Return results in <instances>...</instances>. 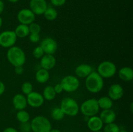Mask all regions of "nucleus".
<instances>
[{"label":"nucleus","mask_w":133,"mask_h":132,"mask_svg":"<svg viewBox=\"0 0 133 132\" xmlns=\"http://www.w3.org/2000/svg\"><path fill=\"white\" fill-rule=\"evenodd\" d=\"M6 58L9 63L14 67L23 66L26 61V56L24 51L17 46H13L8 49Z\"/></svg>","instance_id":"f257e3e1"},{"label":"nucleus","mask_w":133,"mask_h":132,"mask_svg":"<svg viewBox=\"0 0 133 132\" xmlns=\"http://www.w3.org/2000/svg\"><path fill=\"white\" fill-rule=\"evenodd\" d=\"M104 86L103 78L96 71H92L85 80V87L87 90L92 93L101 91Z\"/></svg>","instance_id":"f03ea898"},{"label":"nucleus","mask_w":133,"mask_h":132,"mask_svg":"<svg viewBox=\"0 0 133 132\" xmlns=\"http://www.w3.org/2000/svg\"><path fill=\"white\" fill-rule=\"evenodd\" d=\"M30 124L32 132H49L52 129L49 119L42 115L33 118Z\"/></svg>","instance_id":"7ed1b4c3"},{"label":"nucleus","mask_w":133,"mask_h":132,"mask_svg":"<svg viewBox=\"0 0 133 132\" xmlns=\"http://www.w3.org/2000/svg\"><path fill=\"white\" fill-rule=\"evenodd\" d=\"M60 107L62 110L65 115L75 116L79 113V104L75 99L70 97L63 98L61 101Z\"/></svg>","instance_id":"20e7f679"},{"label":"nucleus","mask_w":133,"mask_h":132,"mask_svg":"<svg viewBox=\"0 0 133 132\" xmlns=\"http://www.w3.org/2000/svg\"><path fill=\"white\" fill-rule=\"evenodd\" d=\"M99 109L97 100L96 98H90L84 101L81 107H79V110L82 114L87 117L96 115L99 111Z\"/></svg>","instance_id":"39448f33"},{"label":"nucleus","mask_w":133,"mask_h":132,"mask_svg":"<svg viewBox=\"0 0 133 132\" xmlns=\"http://www.w3.org/2000/svg\"><path fill=\"white\" fill-rule=\"evenodd\" d=\"M117 68L116 65L110 61H103L97 67V73L103 78H110L116 75Z\"/></svg>","instance_id":"423d86ee"},{"label":"nucleus","mask_w":133,"mask_h":132,"mask_svg":"<svg viewBox=\"0 0 133 132\" xmlns=\"http://www.w3.org/2000/svg\"><path fill=\"white\" fill-rule=\"evenodd\" d=\"M63 91L68 93H72L77 90L80 82L77 77L73 75H68L64 77L61 82Z\"/></svg>","instance_id":"0eeeda50"},{"label":"nucleus","mask_w":133,"mask_h":132,"mask_svg":"<svg viewBox=\"0 0 133 132\" xmlns=\"http://www.w3.org/2000/svg\"><path fill=\"white\" fill-rule=\"evenodd\" d=\"M18 38L14 31H5L0 33V46L9 48L14 46Z\"/></svg>","instance_id":"6e6552de"},{"label":"nucleus","mask_w":133,"mask_h":132,"mask_svg":"<svg viewBox=\"0 0 133 132\" xmlns=\"http://www.w3.org/2000/svg\"><path fill=\"white\" fill-rule=\"evenodd\" d=\"M35 14L29 9H23L18 12L17 14V19L20 24L29 25L32 22H35Z\"/></svg>","instance_id":"1a4fd4ad"},{"label":"nucleus","mask_w":133,"mask_h":132,"mask_svg":"<svg viewBox=\"0 0 133 132\" xmlns=\"http://www.w3.org/2000/svg\"><path fill=\"white\" fill-rule=\"evenodd\" d=\"M40 47L46 54H53L57 52L58 49V44L57 41L52 38H44L40 43Z\"/></svg>","instance_id":"9d476101"},{"label":"nucleus","mask_w":133,"mask_h":132,"mask_svg":"<svg viewBox=\"0 0 133 132\" xmlns=\"http://www.w3.org/2000/svg\"><path fill=\"white\" fill-rule=\"evenodd\" d=\"M27 104L32 107H40L44 103V98L42 94L36 91H32L31 93L27 94Z\"/></svg>","instance_id":"9b49d317"},{"label":"nucleus","mask_w":133,"mask_h":132,"mask_svg":"<svg viewBox=\"0 0 133 132\" xmlns=\"http://www.w3.org/2000/svg\"><path fill=\"white\" fill-rule=\"evenodd\" d=\"M30 9L35 15H42L48 8L45 0H31Z\"/></svg>","instance_id":"f8f14e48"},{"label":"nucleus","mask_w":133,"mask_h":132,"mask_svg":"<svg viewBox=\"0 0 133 132\" xmlns=\"http://www.w3.org/2000/svg\"><path fill=\"white\" fill-rule=\"evenodd\" d=\"M124 94L123 87L119 84H114L110 86L108 91V97L112 100H118Z\"/></svg>","instance_id":"ddd939ff"},{"label":"nucleus","mask_w":133,"mask_h":132,"mask_svg":"<svg viewBox=\"0 0 133 132\" xmlns=\"http://www.w3.org/2000/svg\"><path fill=\"white\" fill-rule=\"evenodd\" d=\"M57 60L55 57L52 54H45L41 58H40V66L42 69L45 70L52 69L56 65Z\"/></svg>","instance_id":"4468645a"},{"label":"nucleus","mask_w":133,"mask_h":132,"mask_svg":"<svg viewBox=\"0 0 133 132\" xmlns=\"http://www.w3.org/2000/svg\"><path fill=\"white\" fill-rule=\"evenodd\" d=\"M13 106L16 110H23L27 106V98L23 94L18 93L15 94L12 100Z\"/></svg>","instance_id":"2eb2a0df"},{"label":"nucleus","mask_w":133,"mask_h":132,"mask_svg":"<svg viewBox=\"0 0 133 132\" xmlns=\"http://www.w3.org/2000/svg\"><path fill=\"white\" fill-rule=\"evenodd\" d=\"M103 124H104L103 123L102 120H101L99 116H97L96 115L90 116L88 119V122H87L88 128L92 132L101 131V129L103 127Z\"/></svg>","instance_id":"dca6fc26"},{"label":"nucleus","mask_w":133,"mask_h":132,"mask_svg":"<svg viewBox=\"0 0 133 132\" xmlns=\"http://www.w3.org/2000/svg\"><path fill=\"white\" fill-rule=\"evenodd\" d=\"M92 72V67L87 63H82L76 67L75 69V73L77 76L82 78H87Z\"/></svg>","instance_id":"f3484780"},{"label":"nucleus","mask_w":133,"mask_h":132,"mask_svg":"<svg viewBox=\"0 0 133 132\" xmlns=\"http://www.w3.org/2000/svg\"><path fill=\"white\" fill-rule=\"evenodd\" d=\"M99 118L102 120L103 123L105 124L114 122L116 119V115L115 112L111 109L103 110L99 115Z\"/></svg>","instance_id":"a211bd4d"},{"label":"nucleus","mask_w":133,"mask_h":132,"mask_svg":"<svg viewBox=\"0 0 133 132\" xmlns=\"http://www.w3.org/2000/svg\"><path fill=\"white\" fill-rule=\"evenodd\" d=\"M119 78L125 82H130L133 79V71L129 67H122L118 71Z\"/></svg>","instance_id":"6ab92c4d"},{"label":"nucleus","mask_w":133,"mask_h":132,"mask_svg":"<svg viewBox=\"0 0 133 132\" xmlns=\"http://www.w3.org/2000/svg\"><path fill=\"white\" fill-rule=\"evenodd\" d=\"M49 78H50V74L49 71L42 68L38 70L35 74V79L37 82L40 84L46 83L49 80Z\"/></svg>","instance_id":"aec40b11"},{"label":"nucleus","mask_w":133,"mask_h":132,"mask_svg":"<svg viewBox=\"0 0 133 132\" xmlns=\"http://www.w3.org/2000/svg\"><path fill=\"white\" fill-rule=\"evenodd\" d=\"M16 36L19 38H24L29 35L30 32L29 29V26L27 25L19 24L16 27L14 31Z\"/></svg>","instance_id":"412c9836"},{"label":"nucleus","mask_w":133,"mask_h":132,"mask_svg":"<svg viewBox=\"0 0 133 132\" xmlns=\"http://www.w3.org/2000/svg\"><path fill=\"white\" fill-rule=\"evenodd\" d=\"M97 103L99 109L103 110L111 109L113 106V100L109 97H102L97 100Z\"/></svg>","instance_id":"4be33fe9"},{"label":"nucleus","mask_w":133,"mask_h":132,"mask_svg":"<svg viewBox=\"0 0 133 132\" xmlns=\"http://www.w3.org/2000/svg\"><path fill=\"white\" fill-rule=\"evenodd\" d=\"M56 95H57V94L55 91L53 86H51V85H48L43 90L42 96L44 100H46L48 101L53 100L55 98Z\"/></svg>","instance_id":"5701e85b"},{"label":"nucleus","mask_w":133,"mask_h":132,"mask_svg":"<svg viewBox=\"0 0 133 132\" xmlns=\"http://www.w3.org/2000/svg\"><path fill=\"white\" fill-rule=\"evenodd\" d=\"M44 16L45 19L48 21H54L58 16V12L57 10L53 7H48L44 12Z\"/></svg>","instance_id":"b1692460"},{"label":"nucleus","mask_w":133,"mask_h":132,"mask_svg":"<svg viewBox=\"0 0 133 132\" xmlns=\"http://www.w3.org/2000/svg\"><path fill=\"white\" fill-rule=\"evenodd\" d=\"M16 119L21 123L28 122L30 120V115L25 109L19 110L16 113Z\"/></svg>","instance_id":"393cba45"},{"label":"nucleus","mask_w":133,"mask_h":132,"mask_svg":"<svg viewBox=\"0 0 133 132\" xmlns=\"http://www.w3.org/2000/svg\"><path fill=\"white\" fill-rule=\"evenodd\" d=\"M51 115L52 119L54 120H57V121L62 120L65 116L64 113L60 107L53 108L51 111Z\"/></svg>","instance_id":"a878e982"},{"label":"nucleus","mask_w":133,"mask_h":132,"mask_svg":"<svg viewBox=\"0 0 133 132\" xmlns=\"http://www.w3.org/2000/svg\"><path fill=\"white\" fill-rule=\"evenodd\" d=\"M21 89H22V94H23L24 95H27L32 91H33V87H32V84L30 83L29 82H25L22 84Z\"/></svg>","instance_id":"bb28decb"},{"label":"nucleus","mask_w":133,"mask_h":132,"mask_svg":"<svg viewBox=\"0 0 133 132\" xmlns=\"http://www.w3.org/2000/svg\"><path fill=\"white\" fill-rule=\"evenodd\" d=\"M119 130L120 129L118 124L112 122L106 124L103 129V132H119Z\"/></svg>","instance_id":"cd10ccee"},{"label":"nucleus","mask_w":133,"mask_h":132,"mask_svg":"<svg viewBox=\"0 0 133 132\" xmlns=\"http://www.w3.org/2000/svg\"><path fill=\"white\" fill-rule=\"evenodd\" d=\"M45 54L44 50L40 46H37L32 50V56L36 59H40Z\"/></svg>","instance_id":"c85d7f7f"},{"label":"nucleus","mask_w":133,"mask_h":132,"mask_svg":"<svg viewBox=\"0 0 133 132\" xmlns=\"http://www.w3.org/2000/svg\"><path fill=\"white\" fill-rule=\"evenodd\" d=\"M29 29L30 33H37L40 34L41 31V27L40 25L35 22H32L31 24L29 25Z\"/></svg>","instance_id":"c756f323"},{"label":"nucleus","mask_w":133,"mask_h":132,"mask_svg":"<svg viewBox=\"0 0 133 132\" xmlns=\"http://www.w3.org/2000/svg\"><path fill=\"white\" fill-rule=\"evenodd\" d=\"M29 38L31 42L33 43H36L39 42L40 39V34L37 33H30L29 35Z\"/></svg>","instance_id":"7c9ffc66"},{"label":"nucleus","mask_w":133,"mask_h":132,"mask_svg":"<svg viewBox=\"0 0 133 132\" xmlns=\"http://www.w3.org/2000/svg\"><path fill=\"white\" fill-rule=\"evenodd\" d=\"M20 129L22 132H30L31 131V124L30 123H29V122H28L21 123Z\"/></svg>","instance_id":"2f4dec72"},{"label":"nucleus","mask_w":133,"mask_h":132,"mask_svg":"<svg viewBox=\"0 0 133 132\" xmlns=\"http://www.w3.org/2000/svg\"><path fill=\"white\" fill-rule=\"evenodd\" d=\"M66 0H51V3L55 6H63L66 3Z\"/></svg>","instance_id":"473e14b6"},{"label":"nucleus","mask_w":133,"mask_h":132,"mask_svg":"<svg viewBox=\"0 0 133 132\" xmlns=\"http://www.w3.org/2000/svg\"><path fill=\"white\" fill-rule=\"evenodd\" d=\"M53 88H54V90L55 91L56 94H60V93H62V91H64L63 88H62L61 83L56 84V85L53 87Z\"/></svg>","instance_id":"72a5a7b5"},{"label":"nucleus","mask_w":133,"mask_h":132,"mask_svg":"<svg viewBox=\"0 0 133 132\" xmlns=\"http://www.w3.org/2000/svg\"><path fill=\"white\" fill-rule=\"evenodd\" d=\"M14 72L16 75H21L24 72V68L23 66H16L14 67Z\"/></svg>","instance_id":"f704fd0d"},{"label":"nucleus","mask_w":133,"mask_h":132,"mask_svg":"<svg viewBox=\"0 0 133 132\" xmlns=\"http://www.w3.org/2000/svg\"><path fill=\"white\" fill-rule=\"evenodd\" d=\"M5 91V85L3 82L0 81V96L2 95Z\"/></svg>","instance_id":"c9c22d12"},{"label":"nucleus","mask_w":133,"mask_h":132,"mask_svg":"<svg viewBox=\"0 0 133 132\" xmlns=\"http://www.w3.org/2000/svg\"><path fill=\"white\" fill-rule=\"evenodd\" d=\"M3 132H18V130L15 128H12V127H9V128H6L3 131Z\"/></svg>","instance_id":"e433bc0d"},{"label":"nucleus","mask_w":133,"mask_h":132,"mask_svg":"<svg viewBox=\"0 0 133 132\" xmlns=\"http://www.w3.org/2000/svg\"><path fill=\"white\" fill-rule=\"evenodd\" d=\"M4 9H5V5L3 2L2 0H0V14H1L3 12Z\"/></svg>","instance_id":"4c0bfd02"},{"label":"nucleus","mask_w":133,"mask_h":132,"mask_svg":"<svg viewBox=\"0 0 133 132\" xmlns=\"http://www.w3.org/2000/svg\"><path fill=\"white\" fill-rule=\"evenodd\" d=\"M49 132H61V131L58 129H51Z\"/></svg>","instance_id":"58836bf2"},{"label":"nucleus","mask_w":133,"mask_h":132,"mask_svg":"<svg viewBox=\"0 0 133 132\" xmlns=\"http://www.w3.org/2000/svg\"><path fill=\"white\" fill-rule=\"evenodd\" d=\"M8 1H9V2L10 3H17L18 2L19 0H8Z\"/></svg>","instance_id":"ea45409f"},{"label":"nucleus","mask_w":133,"mask_h":132,"mask_svg":"<svg viewBox=\"0 0 133 132\" xmlns=\"http://www.w3.org/2000/svg\"><path fill=\"white\" fill-rule=\"evenodd\" d=\"M2 25H3V19L1 18V17L0 16V28L2 27Z\"/></svg>","instance_id":"a19ab883"},{"label":"nucleus","mask_w":133,"mask_h":132,"mask_svg":"<svg viewBox=\"0 0 133 132\" xmlns=\"http://www.w3.org/2000/svg\"><path fill=\"white\" fill-rule=\"evenodd\" d=\"M130 109H131V111L132 112V104H131V106H130Z\"/></svg>","instance_id":"79ce46f5"},{"label":"nucleus","mask_w":133,"mask_h":132,"mask_svg":"<svg viewBox=\"0 0 133 132\" xmlns=\"http://www.w3.org/2000/svg\"><path fill=\"white\" fill-rule=\"evenodd\" d=\"M119 132H127V131L126 130H125V129H122V130H119Z\"/></svg>","instance_id":"37998d69"},{"label":"nucleus","mask_w":133,"mask_h":132,"mask_svg":"<svg viewBox=\"0 0 133 132\" xmlns=\"http://www.w3.org/2000/svg\"><path fill=\"white\" fill-rule=\"evenodd\" d=\"M94 132H102V131H94Z\"/></svg>","instance_id":"c03bdc74"}]
</instances>
